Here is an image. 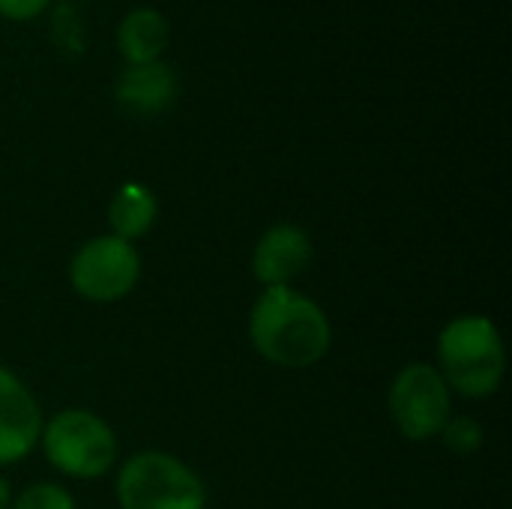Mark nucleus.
I'll return each mask as SVG.
<instances>
[{
    "mask_svg": "<svg viewBox=\"0 0 512 509\" xmlns=\"http://www.w3.org/2000/svg\"><path fill=\"white\" fill-rule=\"evenodd\" d=\"M255 351L282 369H309L330 351L333 330L324 309L291 285L264 288L249 315Z\"/></svg>",
    "mask_w": 512,
    "mask_h": 509,
    "instance_id": "1",
    "label": "nucleus"
},
{
    "mask_svg": "<svg viewBox=\"0 0 512 509\" xmlns=\"http://www.w3.org/2000/svg\"><path fill=\"white\" fill-rule=\"evenodd\" d=\"M441 378L465 399L495 396L507 375L501 330L486 315H459L438 336Z\"/></svg>",
    "mask_w": 512,
    "mask_h": 509,
    "instance_id": "2",
    "label": "nucleus"
},
{
    "mask_svg": "<svg viewBox=\"0 0 512 509\" xmlns=\"http://www.w3.org/2000/svg\"><path fill=\"white\" fill-rule=\"evenodd\" d=\"M120 509H204L201 477L171 453L144 450L123 462L117 477Z\"/></svg>",
    "mask_w": 512,
    "mask_h": 509,
    "instance_id": "3",
    "label": "nucleus"
},
{
    "mask_svg": "<svg viewBox=\"0 0 512 509\" xmlns=\"http://www.w3.org/2000/svg\"><path fill=\"white\" fill-rule=\"evenodd\" d=\"M42 450L45 459L66 477L96 480L117 462V435L114 429L84 408H66L42 423Z\"/></svg>",
    "mask_w": 512,
    "mask_h": 509,
    "instance_id": "4",
    "label": "nucleus"
},
{
    "mask_svg": "<svg viewBox=\"0 0 512 509\" xmlns=\"http://www.w3.org/2000/svg\"><path fill=\"white\" fill-rule=\"evenodd\" d=\"M390 417L408 441H432L453 417V396L432 363H408L390 384Z\"/></svg>",
    "mask_w": 512,
    "mask_h": 509,
    "instance_id": "5",
    "label": "nucleus"
},
{
    "mask_svg": "<svg viewBox=\"0 0 512 509\" xmlns=\"http://www.w3.org/2000/svg\"><path fill=\"white\" fill-rule=\"evenodd\" d=\"M141 279V255L129 240L102 234L87 240L69 261L72 288L93 303L123 300Z\"/></svg>",
    "mask_w": 512,
    "mask_h": 509,
    "instance_id": "6",
    "label": "nucleus"
},
{
    "mask_svg": "<svg viewBox=\"0 0 512 509\" xmlns=\"http://www.w3.org/2000/svg\"><path fill=\"white\" fill-rule=\"evenodd\" d=\"M42 435V411L24 381L0 366V465H15L33 453Z\"/></svg>",
    "mask_w": 512,
    "mask_h": 509,
    "instance_id": "7",
    "label": "nucleus"
},
{
    "mask_svg": "<svg viewBox=\"0 0 512 509\" xmlns=\"http://www.w3.org/2000/svg\"><path fill=\"white\" fill-rule=\"evenodd\" d=\"M312 261V237L291 222L273 225L261 234L252 252V273L264 288L291 285Z\"/></svg>",
    "mask_w": 512,
    "mask_h": 509,
    "instance_id": "8",
    "label": "nucleus"
},
{
    "mask_svg": "<svg viewBox=\"0 0 512 509\" xmlns=\"http://www.w3.org/2000/svg\"><path fill=\"white\" fill-rule=\"evenodd\" d=\"M177 96V78L171 66L153 60V63H132L117 78V99L141 114H156L171 105Z\"/></svg>",
    "mask_w": 512,
    "mask_h": 509,
    "instance_id": "9",
    "label": "nucleus"
},
{
    "mask_svg": "<svg viewBox=\"0 0 512 509\" xmlns=\"http://www.w3.org/2000/svg\"><path fill=\"white\" fill-rule=\"evenodd\" d=\"M117 45L129 63H153L168 45V24L156 9H135L120 21Z\"/></svg>",
    "mask_w": 512,
    "mask_h": 509,
    "instance_id": "10",
    "label": "nucleus"
},
{
    "mask_svg": "<svg viewBox=\"0 0 512 509\" xmlns=\"http://www.w3.org/2000/svg\"><path fill=\"white\" fill-rule=\"evenodd\" d=\"M156 195L141 186V183H126L117 189V195L108 204V225L114 231V237L120 240H138L144 237L153 222H156Z\"/></svg>",
    "mask_w": 512,
    "mask_h": 509,
    "instance_id": "11",
    "label": "nucleus"
},
{
    "mask_svg": "<svg viewBox=\"0 0 512 509\" xmlns=\"http://www.w3.org/2000/svg\"><path fill=\"white\" fill-rule=\"evenodd\" d=\"M483 435L486 432H483V426L474 417H450L447 426L441 429V438H444L447 450L462 456V459L474 456L483 447Z\"/></svg>",
    "mask_w": 512,
    "mask_h": 509,
    "instance_id": "12",
    "label": "nucleus"
},
{
    "mask_svg": "<svg viewBox=\"0 0 512 509\" xmlns=\"http://www.w3.org/2000/svg\"><path fill=\"white\" fill-rule=\"evenodd\" d=\"M9 509H75V498L57 483H33L12 501Z\"/></svg>",
    "mask_w": 512,
    "mask_h": 509,
    "instance_id": "13",
    "label": "nucleus"
},
{
    "mask_svg": "<svg viewBox=\"0 0 512 509\" xmlns=\"http://www.w3.org/2000/svg\"><path fill=\"white\" fill-rule=\"evenodd\" d=\"M45 6H48V0H0V15L24 21V18L39 15Z\"/></svg>",
    "mask_w": 512,
    "mask_h": 509,
    "instance_id": "14",
    "label": "nucleus"
},
{
    "mask_svg": "<svg viewBox=\"0 0 512 509\" xmlns=\"http://www.w3.org/2000/svg\"><path fill=\"white\" fill-rule=\"evenodd\" d=\"M12 507V492H9V483L0 477V509Z\"/></svg>",
    "mask_w": 512,
    "mask_h": 509,
    "instance_id": "15",
    "label": "nucleus"
}]
</instances>
